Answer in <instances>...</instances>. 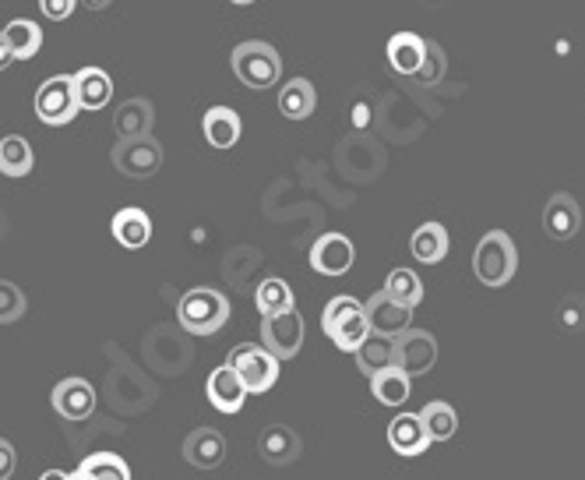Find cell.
Segmentation results:
<instances>
[{"mask_svg": "<svg viewBox=\"0 0 585 480\" xmlns=\"http://www.w3.org/2000/svg\"><path fill=\"white\" fill-rule=\"evenodd\" d=\"M473 273L484 287H508L511 276L519 273V247L505 230H490L473 252Z\"/></svg>", "mask_w": 585, "mask_h": 480, "instance_id": "obj_1", "label": "cell"}, {"mask_svg": "<svg viewBox=\"0 0 585 480\" xmlns=\"http://www.w3.org/2000/svg\"><path fill=\"white\" fill-rule=\"evenodd\" d=\"M176 322L191 335H216L229 322V300L212 287H194L176 305Z\"/></svg>", "mask_w": 585, "mask_h": 480, "instance_id": "obj_2", "label": "cell"}, {"mask_svg": "<svg viewBox=\"0 0 585 480\" xmlns=\"http://www.w3.org/2000/svg\"><path fill=\"white\" fill-rule=\"evenodd\" d=\"M322 329L328 332V340L339 346V350H346V353H353L370 335L364 305H360L357 297H349V294L328 300V308L322 314Z\"/></svg>", "mask_w": 585, "mask_h": 480, "instance_id": "obj_3", "label": "cell"}, {"mask_svg": "<svg viewBox=\"0 0 585 480\" xmlns=\"http://www.w3.org/2000/svg\"><path fill=\"white\" fill-rule=\"evenodd\" d=\"M234 75L247 85L261 93V88H275L282 78V61L275 46L261 43V40H247L234 50Z\"/></svg>", "mask_w": 585, "mask_h": 480, "instance_id": "obj_4", "label": "cell"}, {"mask_svg": "<svg viewBox=\"0 0 585 480\" xmlns=\"http://www.w3.org/2000/svg\"><path fill=\"white\" fill-rule=\"evenodd\" d=\"M226 364L237 371V378L243 382L247 396H251V393L261 396V393H269V388L279 382V364L282 361H275L261 343H240V346L229 350V361Z\"/></svg>", "mask_w": 585, "mask_h": 480, "instance_id": "obj_5", "label": "cell"}, {"mask_svg": "<svg viewBox=\"0 0 585 480\" xmlns=\"http://www.w3.org/2000/svg\"><path fill=\"white\" fill-rule=\"evenodd\" d=\"M113 167L131 177V181H145V177H155L159 167H163V146L152 138V135H141V138H120L113 152Z\"/></svg>", "mask_w": 585, "mask_h": 480, "instance_id": "obj_6", "label": "cell"}, {"mask_svg": "<svg viewBox=\"0 0 585 480\" xmlns=\"http://www.w3.org/2000/svg\"><path fill=\"white\" fill-rule=\"evenodd\" d=\"M35 117L50 128H64L78 117V99H75V82L71 75H53L40 85L35 93Z\"/></svg>", "mask_w": 585, "mask_h": 480, "instance_id": "obj_7", "label": "cell"}, {"mask_svg": "<svg viewBox=\"0 0 585 480\" xmlns=\"http://www.w3.org/2000/svg\"><path fill=\"white\" fill-rule=\"evenodd\" d=\"M261 346L272 353L275 361H293L300 346H304V318L296 308L261 318Z\"/></svg>", "mask_w": 585, "mask_h": 480, "instance_id": "obj_8", "label": "cell"}, {"mask_svg": "<svg viewBox=\"0 0 585 480\" xmlns=\"http://www.w3.org/2000/svg\"><path fill=\"white\" fill-rule=\"evenodd\" d=\"M437 361V340L427 329H405L396 335V367L410 378L427 375Z\"/></svg>", "mask_w": 585, "mask_h": 480, "instance_id": "obj_9", "label": "cell"}, {"mask_svg": "<svg viewBox=\"0 0 585 480\" xmlns=\"http://www.w3.org/2000/svg\"><path fill=\"white\" fill-rule=\"evenodd\" d=\"M53 410H57L61 420L71 424H82V420H93L96 417V388L88 385L85 378H64L53 385L50 393Z\"/></svg>", "mask_w": 585, "mask_h": 480, "instance_id": "obj_10", "label": "cell"}, {"mask_svg": "<svg viewBox=\"0 0 585 480\" xmlns=\"http://www.w3.org/2000/svg\"><path fill=\"white\" fill-rule=\"evenodd\" d=\"M353 262H357V252H353V241L343 234H325L311 247V265L322 276H346Z\"/></svg>", "mask_w": 585, "mask_h": 480, "instance_id": "obj_11", "label": "cell"}, {"mask_svg": "<svg viewBox=\"0 0 585 480\" xmlns=\"http://www.w3.org/2000/svg\"><path fill=\"white\" fill-rule=\"evenodd\" d=\"M543 230L551 241H572L582 230V209L568 191L551 194V202L543 205Z\"/></svg>", "mask_w": 585, "mask_h": 480, "instance_id": "obj_12", "label": "cell"}, {"mask_svg": "<svg viewBox=\"0 0 585 480\" xmlns=\"http://www.w3.org/2000/svg\"><path fill=\"white\" fill-rule=\"evenodd\" d=\"M300 452H304V441H300V435L286 428V424H269V428L258 435V456L272 467L296 463Z\"/></svg>", "mask_w": 585, "mask_h": 480, "instance_id": "obj_13", "label": "cell"}, {"mask_svg": "<svg viewBox=\"0 0 585 480\" xmlns=\"http://www.w3.org/2000/svg\"><path fill=\"white\" fill-rule=\"evenodd\" d=\"M364 314H367V326H370V332H378V335H392V340H396L399 332L410 329V322H413V308H402V305H396V300L388 297L384 290L367 300V305H364Z\"/></svg>", "mask_w": 585, "mask_h": 480, "instance_id": "obj_14", "label": "cell"}, {"mask_svg": "<svg viewBox=\"0 0 585 480\" xmlns=\"http://www.w3.org/2000/svg\"><path fill=\"white\" fill-rule=\"evenodd\" d=\"M184 459L194 470H219L226 463V438L216 428H194L184 438Z\"/></svg>", "mask_w": 585, "mask_h": 480, "instance_id": "obj_15", "label": "cell"}, {"mask_svg": "<svg viewBox=\"0 0 585 480\" xmlns=\"http://www.w3.org/2000/svg\"><path fill=\"white\" fill-rule=\"evenodd\" d=\"M205 393H208V403L216 406L219 414H240V406L247 399V388L229 364H219L216 371H212Z\"/></svg>", "mask_w": 585, "mask_h": 480, "instance_id": "obj_16", "label": "cell"}, {"mask_svg": "<svg viewBox=\"0 0 585 480\" xmlns=\"http://www.w3.org/2000/svg\"><path fill=\"white\" fill-rule=\"evenodd\" d=\"M71 82H75L78 110H102L113 99V78L102 67H82L71 75Z\"/></svg>", "mask_w": 585, "mask_h": 480, "instance_id": "obj_17", "label": "cell"}, {"mask_svg": "<svg viewBox=\"0 0 585 480\" xmlns=\"http://www.w3.org/2000/svg\"><path fill=\"white\" fill-rule=\"evenodd\" d=\"M388 446H392L399 456H420L427 452L431 438L423 431L420 414H399L392 424H388Z\"/></svg>", "mask_w": 585, "mask_h": 480, "instance_id": "obj_18", "label": "cell"}, {"mask_svg": "<svg viewBox=\"0 0 585 480\" xmlns=\"http://www.w3.org/2000/svg\"><path fill=\"white\" fill-rule=\"evenodd\" d=\"M202 131H205L212 149H234L240 141L243 124H240V114L229 110V106H212V110L202 117Z\"/></svg>", "mask_w": 585, "mask_h": 480, "instance_id": "obj_19", "label": "cell"}, {"mask_svg": "<svg viewBox=\"0 0 585 480\" xmlns=\"http://www.w3.org/2000/svg\"><path fill=\"white\" fill-rule=\"evenodd\" d=\"M110 230H113L117 244L128 247V252H138V247H145L152 241L149 212L145 209H134V205L131 209H120L117 216H113V223H110Z\"/></svg>", "mask_w": 585, "mask_h": 480, "instance_id": "obj_20", "label": "cell"}, {"mask_svg": "<svg viewBox=\"0 0 585 480\" xmlns=\"http://www.w3.org/2000/svg\"><path fill=\"white\" fill-rule=\"evenodd\" d=\"M423 50H427V43H423L420 35L396 32L392 40H388V67H392L396 75L413 78L420 71V64H423Z\"/></svg>", "mask_w": 585, "mask_h": 480, "instance_id": "obj_21", "label": "cell"}, {"mask_svg": "<svg viewBox=\"0 0 585 480\" xmlns=\"http://www.w3.org/2000/svg\"><path fill=\"white\" fill-rule=\"evenodd\" d=\"M353 358H357V367L370 378V375H378V371H384V367H396V340H392V335L370 332L367 340L353 350Z\"/></svg>", "mask_w": 585, "mask_h": 480, "instance_id": "obj_22", "label": "cell"}, {"mask_svg": "<svg viewBox=\"0 0 585 480\" xmlns=\"http://www.w3.org/2000/svg\"><path fill=\"white\" fill-rule=\"evenodd\" d=\"M317 106V93L307 78H293L279 88V114L286 120H307Z\"/></svg>", "mask_w": 585, "mask_h": 480, "instance_id": "obj_23", "label": "cell"}, {"mask_svg": "<svg viewBox=\"0 0 585 480\" xmlns=\"http://www.w3.org/2000/svg\"><path fill=\"white\" fill-rule=\"evenodd\" d=\"M152 124H155L152 103L149 99H128L113 117V131L120 138H141V135H152Z\"/></svg>", "mask_w": 585, "mask_h": 480, "instance_id": "obj_24", "label": "cell"}, {"mask_svg": "<svg viewBox=\"0 0 585 480\" xmlns=\"http://www.w3.org/2000/svg\"><path fill=\"white\" fill-rule=\"evenodd\" d=\"M410 252L423 265L445 262V255H448V230L441 226V223H423L416 234H413V241H410Z\"/></svg>", "mask_w": 585, "mask_h": 480, "instance_id": "obj_25", "label": "cell"}, {"mask_svg": "<svg viewBox=\"0 0 585 480\" xmlns=\"http://www.w3.org/2000/svg\"><path fill=\"white\" fill-rule=\"evenodd\" d=\"M370 393H375V399L381 406H402L405 399H410L413 385H410V375L399 367H384L378 371V375H370Z\"/></svg>", "mask_w": 585, "mask_h": 480, "instance_id": "obj_26", "label": "cell"}, {"mask_svg": "<svg viewBox=\"0 0 585 480\" xmlns=\"http://www.w3.org/2000/svg\"><path fill=\"white\" fill-rule=\"evenodd\" d=\"M420 420H423V431H427L431 441H448L458 431V414H455V406L445 403V399H434V403L423 406Z\"/></svg>", "mask_w": 585, "mask_h": 480, "instance_id": "obj_27", "label": "cell"}, {"mask_svg": "<svg viewBox=\"0 0 585 480\" xmlns=\"http://www.w3.org/2000/svg\"><path fill=\"white\" fill-rule=\"evenodd\" d=\"M35 167V152L22 135L0 138V173L4 177H25Z\"/></svg>", "mask_w": 585, "mask_h": 480, "instance_id": "obj_28", "label": "cell"}, {"mask_svg": "<svg viewBox=\"0 0 585 480\" xmlns=\"http://www.w3.org/2000/svg\"><path fill=\"white\" fill-rule=\"evenodd\" d=\"M78 473L85 480H131V467L123 463V459L110 449H99V452H88L82 459Z\"/></svg>", "mask_w": 585, "mask_h": 480, "instance_id": "obj_29", "label": "cell"}, {"mask_svg": "<svg viewBox=\"0 0 585 480\" xmlns=\"http://www.w3.org/2000/svg\"><path fill=\"white\" fill-rule=\"evenodd\" d=\"M4 40L14 53V61H29L43 46V29L35 22H29V18H14V22L4 29Z\"/></svg>", "mask_w": 585, "mask_h": 480, "instance_id": "obj_30", "label": "cell"}, {"mask_svg": "<svg viewBox=\"0 0 585 480\" xmlns=\"http://www.w3.org/2000/svg\"><path fill=\"white\" fill-rule=\"evenodd\" d=\"M254 305H258L261 318L290 311V308H293V290H290V282H286V279H279V276H269L264 282H258Z\"/></svg>", "mask_w": 585, "mask_h": 480, "instance_id": "obj_31", "label": "cell"}, {"mask_svg": "<svg viewBox=\"0 0 585 480\" xmlns=\"http://www.w3.org/2000/svg\"><path fill=\"white\" fill-rule=\"evenodd\" d=\"M384 294L402 308H416L423 300V282L413 269H392L384 279Z\"/></svg>", "mask_w": 585, "mask_h": 480, "instance_id": "obj_32", "label": "cell"}, {"mask_svg": "<svg viewBox=\"0 0 585 480\" xmlns=\"http://www.w3.org/2000/svg\"><path fill=\"white\" fill-rule=\"evenodd\" d=\"M25 314V294L11 279H0V326H11Z\"/></svg>", "mask_w": 585, "mask_h": 480, "instance_id": "obj_33", "label": "cell"}, {"mask_svg": "<svg viewBox=\"0 0 585 480\" xmlns=\"http://www.w3.org/2000/svg\"><path fill=\"white\" fill-rule=\"evenodd\" d=\"M557 322L564 332H582L585 329V297H578V294L564 297L557 308Z\"/></svg>", "mask_w": 585, "mask_h": 480, "instance_id": "obj_34", "label": "cell"}, {"mask_svg": "<svg viewBox=\"0 0 585 480\" xmlns=\"http://www.w3.org/2000/svg\"><path fill=\"white\" fill-rule=\"evenodd\" d=\"M441 75H445V57H441V50L434 43H427V50H423V64L413 78H420L423 85H434Z\"/></svg>", "mask_w": 585, "mask_h": 480, "instance_id": "obj_35", "label": "cell"}, {"mask_svg": "<svg viewBox=\"0 0 585 480\" xmlns=\"http://www.w3.org/2000/svg\"><path fill=\"white\" fill-rule=\"evenodd\" d=\"M43 14L50 18V22H67L71 14H75L78 0H40Z\"/></svg>", "mask_w": 585, "mask_h": 480, "instance_id": "obj_36", "label": "cell"}, {"mask_svg": "<svg viewBox=\"0 0 585 480\" xmlns=\"http://www.w3.org/2000/svg\"><path fill=\"white\" fill-rule=\"evenodd\" d=\"M14 467H18V452L8 438H0V480H11Z\"/></svg>", "mask_w": 585, "mask_h": 480, "instance_id": "obj_37", "label": "cell"}, {"mask_svg": "<svg viewBox=\"0 0 585 480\" xmlns=\"http://www.w3.org/2000/svg\"><path fill=\"white\" fill-rule=\"evenodd\" d=\"M11 64H14V53H11V46L4 40V29H0V71L11 67Z\"/></svg>", "mask_w": 585, "mask_h": 480, "instance_id": "obj_38", "label": "cell"}, {"mask_svg": "<svg viewBox=\"0 0 585 480\" xmlns=\"http://www.w3.org/2000/svg\"><path fill=\"white\" fill-rule=\"evenodd\" d=\"M113 0H78V8H88V11H106Z\"/></svg>", "mask_w": 585, "mask_h": 480, "instance_id": "obj_39", "label": "cell"}, {"mask_svg": "<svg viewBox=\"0 0 585 480\" xmlns=\"http://www.w3.org/2000/svg\"><path fill=\"white\" fill-rule=\"evenodd\" d=\"M40 480H71V473H64V470H46Z\"/></svg>", "mask_w": 585, "mask_h": 480, "instance_id": "obj_40", "label": "cell"}, {"mask_svg": "<svg viewBox=\"0 0 585 480\" xmlns=\"http://www.w3.org/2000/svg\"><path fill=\"white\" fill-rule=\"evenodd\" d=\"M229 4H240V8H247V4H254V0H229Z\"/></svg>", "mask_w": 585, "mask_h": 480, "instance_id": "obj_41", "label": "cell"}, {"mask_svg": "<svg viewBox=\"0 0 585 480\" xmlns=\"http://www.w3.org/2000/svg\"><path fill=\"white\" fill-rule=\"evenodd\" d=\"M0 234H4V212H0Z\"/></svg>", "mask_w": 585, "mask_h": 480, "instance_id": "obj_42", "label": "cell"}, {"mask_svg": "<svg viewBox=\"0 0 585 480\" xmlns=\"http://www.w3.org/2000/svg\"><path fill=\"white\" fill-rule=\"evenodd\" d=\"M71 480H85V477L82 473H71Z\"/></svg>", "mask_w": 585, "mask_h": 480, "instance_id": "obj_43", "label": "cell"}]
</instances>
